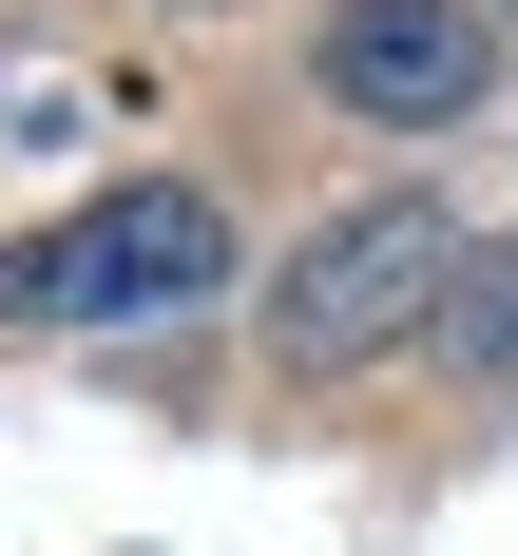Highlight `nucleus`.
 Listing matches in <instances>:
<instances>
[{"label": "nucleus", "instance_id": "nucleus-2", "mask_svg": "<svg viewBox=\"0 0 518 556\" xmlns=\"http://www.w3.org/2000/svg\"><path fill=\"white\" fill-rule=\"evenodd\" d=\"M460 269H480V250H460L442 192H365V212H327L307 250H288V288H269V365H288V384L384 365L403 327H442V288H460Z\"/></svg>", "mask_w": 518, "mask_h": 556}, {"label": "nucleus", "instance_id": "nucleus-4", "mask_svg": "<svg viewBox=\"0 0 518 556\" xmlns=\"http://www.w3.org/2000/svg\"><path fill=\"white\" fill-rule=\"evenodd\" d=\"M442 345H480V365H518V250H500V269H460V307H442Z\"/></svg>", "mask_w": 518, "mask_h": 556}, {"label": "nucleus", "instance_id": "nucleus-1", "mask_svg": "<svg viewBox=\"0 0 518 556\" xmlns=\"http://www.w3.org/2000/svg\"><path fill=\"white\" fill-rule=\"evenodd\" d=\"M212 288H230V212L192 173H135V192H97V212L0 250V327H173Z\"/></svg>", "mask_w": 518, "mask_h": 556}, {"label": "nucleus", "instance_id": "nucleus-3", "mask_svg": "<svg viewBox=\"0 0 518 556\" xmlns=\"http://www.w3.org/2000/svg\"><path fill=\"white\" fill-rule=\"evenodd\" d=\"M307 58H327V97L384 115V135H460V115L500 97V20H480V0H345Z\"/></svg>", "mask_w": 518, "mask_h": 556}]
</instances>
